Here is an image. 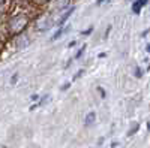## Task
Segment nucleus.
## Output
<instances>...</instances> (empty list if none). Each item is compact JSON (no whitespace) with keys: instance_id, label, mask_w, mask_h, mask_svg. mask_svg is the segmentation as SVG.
Masks as SVG:
<instances>
[{"instance_id":"nucleus-2","label":"nucleus","mask_w":150,"mask_h":148,"mask_svg":"<svg viewBox=\"0 0 150 148\" xmlns=\"http://www.w3.org/2000/svg\"><path fill=\"white\" fill-rule=\"evenodd\" d=\"M51 27H53V18L50 17V15L41 17L39 20H38V22H36V29L41 30V32L48 30V29H51Z\"/></svg>"},{"instance_id":"nucleus-9","label":"nucleus","mask_w":150,"mask_h":148,"mask_svg":"<svg viewBox=\"0 0 150 148\" xmlns=\"http://www.w3.org/2000/svg\"><path fill=\"white\" fill-rule=\"evenodd\" d=\"M84 49H86V45H83V46H81V49H80V51H78L77 54H75V58H80V57H81V55L84 54Z\"/></svg>"},{"instance_id":"nucleus-12","label":"nucleus","mask_w":150,"mask_h":148,"mask_svg":"<svg viewBox=\"0 0 150 148\" xmlns=\"http://www.w3.org/2000/svg\"><path fill=\"white\" fill-rule=\"evenodd\" d=\"M83 73H84V70H78V72H77V75H75V79H78V78L83 75Z\"/></svg>"},{"instance_id":"nucleus-19","label":"nucleus","mask_w":150,"mask_h":148,"mask_svg":"<svg viewBox=\"0 0 150 148\" xmlns=\"http://www.w3.org/2000/svg\"><path fill=\"white\" fill-rule=\"evenodd\" d=\"M5 3V0H0V5H3Z\"/></svg>"},{"instance_id":"nucleus-6","label":"nucleus","mask_w":150,"mask_h":148,"mask_svg":"<svg viewBox=\"0 0 150 148\" xmlns=\"http://www.w3.org/2000/svg\"><path fill=\"white\" fill-rule=\"evenodd\" d=\"M69 2H71V0H56L54 8L56 9H65L66 6H69Z\"/></svg>"},{"instance_id":"nucleus-16","label":"nucleus","mask_w":150,"mask_h":148,"mask_svg":"<svg viewBox=\"0 0 150 148\" xmlns=\"http://www.w3.org/2000/svg\"><path fill=\"white\" fill-rule=\"evenodd\" d=\"M99 93H101V94H102V97H105V91H104L102 88H99Z\"/></svg>"},{"instance_id":"nucleus-7","label":"nucleus","mask_w":150,"mask_h":148,"mask_svg":"<svg viewBox=\"0 0 150 148\" xmlns=\"http://www.w3.org/2000/svg\"><path fill=\"white\" fill-rule=\"evenodd\" d=\"M69 30H71V27H69V26H68V27H65V29H59V30H57V32H56V33L53 34L51 41H57V39L60 38L62 34H63V33H66V32H69Z\"/></svg>"},{"instance_id":"nucleus-10","label":"nucleus","mask_w":150,"mask_h":148,"mask_svg":"<svg viewBox=\"0 0 150 148\" xmlns=\"http://www.w3.org/2000/svg\"><path fill=\"white\" fill-rule=\"evenodd\" d=\"M138 129H140V124H135V126H134V127L128 132V135H134V133H135L137 130H138Z\"/></svg>"},{"instance_id":"nucleus-1","label":"nucleus","mask_w":150,"mask_h":148,"mask_svg":"<svg viewBox=\"0 0 150 148\" xmlns=\"http://www.w3.org/2000/svg\"><path fill=\"white\" fill-rule=\"evenodd\" d=\"M27 17L26 15H15L12 17L11 21H9V29L12 33H20L24 27L27 26Z\"/></svg>"},{"instance_id":"nucleus-8","label":"nucleus","mask_w":150,"mask_h":148,"mask_svg":"<svg viewBox=\"0 0 150 148\" xmlns=\"http://www.w3.org/2000/svg\"><path fill=\"white\" fill-rule=\"evenodd\" d=\"M95 118H96V114L93 112V111H92V112H89V114H87V115H86V126H90L92 123L95 121Z\"/></svg>"},{"instance_id":"nucleus-15","label":"nucleus","mask_w":150,"mask_h":148,"mask_svg":"<svg viewBox=\"0 0 150 148\" xmlns=\"http://www.w3.org/2000/svg\"><path fill=\"white\" fill-rule=\"evenodd\" d=\"M17 79H18V75H17V73H15V75H14V76H12V82H15Z\"/></svg>"},{"instance_id":"nucleus-18","label":"nucleus","mask_w":150,"mask_h":148,"mask_svg":"<svg viewBox=\"0 0 150 148\" xmlns=\"http://www.w3.org/2000/svg\"><path fill=\"white\" fill-rule=\"evenodd\" d=\"M147 51H149V53H150V43H149V45H147Z\"/></svg>"},{"instance_id":"nucleus-4","label":"nucleus","mask_w":150,"mask_h":148,"mask_svg":"<svg viewBox=\"0 0 150 148\" xmlns=\"http://www.w3.org/2000/svg\"><path fill=\"white\" fill-rule=\"evenodd\" d=\"M147 2H149V0H137V2L132 5V11H134V14H140L141 8H143Z\"/></svg>"},{"instance_id":"nucleus-11","label":"nucleus","mask_w":150,"mask_h":148,"mask_svg":"<svg viewBox=\"0 0 150 148\" xmlns=\"http://www.w3.org/2000/svg\"><path fill=\"white\" fill-rule=\"evenodd\" d=\"M141 75H143V70H141L140 67H137V69H135V76H137V78H140Z\"/></svg>"},{"instance_id":"nucleus-13","label":"nucleus","mask_w":150,"mask_h":148,"mask_svg":"<svg viewBox=\"0 0 150 148\" xmlns=\"http://www.w3.org/2000/svg\"><path fill=\"white\" fill-rule=\"evenodd\" d=\"M69 87H71V84H69V82H66V84H63V87H62V90L65 91V90H68Z\"/></svg>"},{"instance_id":"nucleus-20","label":"nucleus","mask_w":150,"mask_h":148,"mask_svg":"<svg viewBox=\"0 0 150 148\" xmlns=\"http://www.w3.org/2000/svg\"><path fill=\"white\" fill-rule=\"evenodd\" d=\"M41 2H48V0H41Z\"/></svg>"},{"instance_id":"nucleus-5","label":"nucleus","mask_w":150,"mask_h":148,"mask_svg":"<svg viewBox=\"0 0 150 148\" xmlns=\"http://www.w3.org/2000/svg\"><path fill=\"white\" fill-rule=\"evenodd\" d=\"M74 11H75V8H71L69 11H66V12H65V14H63V15H62V18H60V20L57 21V26H59V27H62V26H63V22H65V21H66V20H68V18L71 17V14H72V12H74Z\"/></svg>"},{"instance_id":"nucleus-14","label":"nucleus","mask_w":150,"mask_h":148,"mask_svg":"<svg viewBox=\"0 0 150 148\" xmlns=\"http://www.w3.org/2000/svg\"><path fill=\"white\" fill-rule=\"evenodd\" d=\"M30 99H32V100H35V102H36V100H38V99H39V96H38V94H33V96H32Z\"/></svg>"},{"instance_id":"nucleus-3","label":"nucleus","mask_w":150,"mask_h":148,"mask_svg":"<svg viewBox=\"0 0 150 148\" xmlns=\"http://www.w3.org/2000/svg\"><path fill=\"white\" fill-rule=\"evenodd\" d=\"M30 43V39H29V36H26V34H23V36H20V38L17 39V46L18 48H26L27 45Z\"/></svg>"},{"instance_id":"nucleus-17","label":"nucleus","mask_w":150,"mask_h":148,"mask_svg":"<svg viewBox=\"0 0 150 148\" xmlns=\"http://www.w3.org/2000/svg\"><path fill=\"white\" fill-rule=\"evenodd\" d=\"M96 3H98V5H101V3H104V0H96Z\"/></svg>"}]
</instances>
